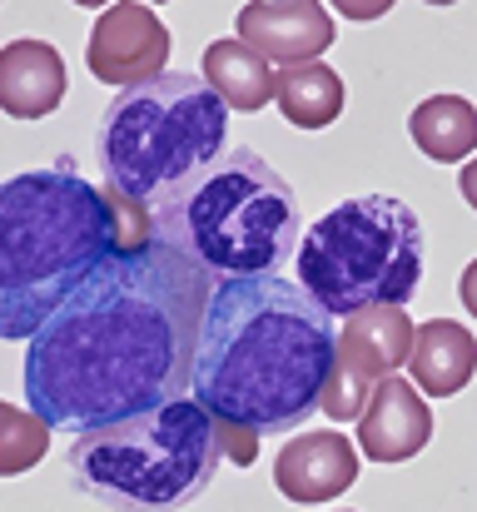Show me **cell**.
<instances>
[{"label": "cell", "instance_id": "8fae6325", "mask_svg": "<svg viewBox=\"0 0 477 512\" xmlns=\"http://www.w3.org/2000/svg\"><path fill=\"white\" fill-rule=\"evenodd\" d=\"M428 438H433V408L403 373H388L358 418V453L368 463H408L428 448Z\"/></svg>", "mask_w": 477, "mask_h": 512}, {"label": "cell", "instance_id": "277c9868", "mask_svg": "<svg viewBox=\"0 0 477 512\" xmlns=\"http://www.w3.org/2000/svg\"><path fill=\"white\" fill-rule=\"evenodd\" d=\"M150 224L159 244L209 269L214 284L274 274L304 234L299 194L254 145L224 150L214 165L150 204Z\"/></svg>", "mask_w": 477, "mask_h": 512}, {"label": "cell", "instance_id": "3957f363", "mask_svg": "<svg viewBox=\"0 0 477 512\" xmlns=\"http://www.w3.org/2000/svg\"><path fill=\"white\" fill-rule=\"evenodd\" d=\"M115 254L105 189L70 170L0 184V339L30 343Z\"/></svg>", "mask_w": 477, "mask_h": 512}, {"label": "cell", "instance_id": "52a82bcc", "mask_svg": "<svg viewBox=\"0 0 477 512\" xmlns=\"http://www.w3.org/2000/svg\"><path fill=\"white\" fill-rule=\"evenodd\" d=\"M423 279V224L398 194L333 204L299 244V284L328 314L408 309Z\"/></svg>", "mask_w": 477, "mask_h": 512}, {"label": "cell", "instance_id": "2e32d148", "mask_svg": "<svg viewBox=\"0 0 477 512\" xmlns=\"http://www.w3.org/2000/svg\"><path fill=\"white\" fill-rule=\"evenodd\" d=\"M408 135L433 165H458L477 155V110L463 95H433L408 115Z\"/></svg>", "mask_w": 477, "mask_h": 512}, {"label": "cell", "instance_id": "ba28073f", "mask_svg": "<svg viewBox=\"0 0 477 512\" xmlns=\"http://www.w3.org/2000/svg\"><path fill=\"white\" fill-rule=\"evenodd\" d=\"M413 329L418 324L403 309H368V314L343 319V329H338V358H333V373H328L323 398H318L323 418H333V423L363 418L373 388L408 363Z\"/></svg>", "mask_w": 477, "mask_h": 512}, {"label": "cell", "instance_id": "6da1fadb", "mask_svg": "<svg viewBox=\"0 0 477 512\" xmlns=\"http://www.w3.org/2000/svg\"><path fill=\"white\" fill-rule=\"evenodd\" d=\"M214 274L169 244L110 254L25 348L30 413L90 433L189 398Z\"/></svg>", "mask_w": 477, "mask_h": 512}, {"label": "cell", "instance_id": "e0dca14e", "mask_svg": "<svg viewBox=\"0 0 477 512\" xmlns=\"http://www.w3.org/2000/svg\"><path fill=\"white\" fill-rule=\"evenodd\" d=\"M274 100H279V115L299 130H323L343 115V80L338 70H328L323 60L314 65H299V70H279L274 80Z\"/></svg>", "mask_w": 477, "mask_h": 512}, {"label": "cell", "instance_id": "9a60e30c", "mask_svg": "<svg viewBox=\"0 0 477 512\" xmlns=\"http://www.w3.org/2000/svg\"><path fill=\"white\" fill-rule=\"evenodd\" d=\"M199 75H204L209 90H214L229 110H239V115L264 110V105L274 100V80H279L274 65H269L264 55H254L244 40H214V45L204 50Z\"/></svg>", "mask_w": 477, "mask_h": 512}, {"label": "cell", "instance_id": "ac0fdd59", "mask_svg": "<svg viewBox=\"0 0 477 512\" xmlns=\"http://www.w3.org/2000/svg\"><path fill=\"white\" fill-rule=\"evenodd\" d=\"M50 448V423L0 398V478L30 473Z\"/></svg>", "mask_w": 477, "mask_h": 512}, {"label": "cell", "instance_id": "7a4b0ae2", "mask_svg": "<svg viewBox=\"0 0 477 512\" xmlns=\"http://www.w3.org/2000/svg\"><path fill=\"white\" fill-rule=\"evenodd\" d=\"M338 358V324L304 284L279 274L219 279L199 324L189 398L214 418L294 433L318 413Z\"/></svg>", "mask_w": 477, "mask_h": 512}, {"label": "cell", "instance_id": "d6986e66", "mask_svg": "<svg viewBox=\"0 0 477 512\" xmlns=\"http://www.w3.org/2000/svg\"><path fill=\"white\" fill-rule=\"evenodd\" d=\"M214 433H219V453H229L239 468H249L259 458V433L244 428V423H229V418H214Z\"/></svg>", "mask_w": 477, "mask_h": 512}, {"label": "cell", "instance_id": "9c48e42d", "mask_svg": "<svg viewBox=\"0 0 477 512\" xmlns=\"http://www.w3.org/2000/svg\"><path fill=\"white\" fill-rule=\"evenodd\" d=\"M90 75L115 85V90H135L145 80L164 75L169 65V30L150 5L140 0H125V5H110L100 10L95 30H90Z\"/></svg>", "mask_w": 477, "mask_h": 512}, {"label": "cell", "instance_id": "5b68a950", "mask_svg": "<svg viewBox=\"0 0 477 512\" xmlns=\"http://www.w3.org/2000/svg\"><path fill=\"white\" fill-rule=\"evenodd\" d=\"M214 413L194 398L75 433L65 468L80 493L110 512H179L219 473Z\"/></svg>", "mask_w": 477, "mask_h": 512}, {"label": "cell", "instance_id": "7c38bea8", "mask_svg": "<svg viewBox=\"0 0 477 512\" xmlns=\"http://www.w3.org/2000/svg\"><path fill=\"white\" fill-rule=\"evenodd\" d=\"M353 483H358V448L348 443V433H299L279 448L274 488L299 508L333 503Z\"/></svg>", "mask_w": 477, "mask_h": 512}, {"label": "cell", "instance_id": "5bb4252c", "mask_svg": "<svg viewBox=\"0 0 477 512\" xmlns=\"http://www.w3.org/2000/svg\"><path fill=\"white\" fill-rule=\"evenodd\" d=\"M408 373L418 393L433 398H453L473 383L477 373V339L453 324V319H428L413 329V353H408Z\"/></svg>", "mask_w": 477, "mask_h": 512}, {"label": "cell", "instance_id": "44dd1931", "mask_svg": "<svg viewBox=\"0 0 477 512\" xmlns=\"http://www.w3.org/2000/svg\"><path fill=\"white\" fill-rule=\"evenodd\" d=\"M458 189H463V199H468V204L477 209V155L468 160V165H463V174H458Z\"/></svg>", "mask_w": 477, "mask_h": 512}, {"label": "cell", "instance_id": "30bf717a", "mask_svg": "<svg viewBox=\"0 0 477 512\" xmlns=\"http://www.w3.org/2000/svg\"><path fill=\"white\" fill-rule=\"evenodd\" d=\"M234 40H244L279 70H299L333 45V15L318 0H254L239 10Z\"/></svg>", "mask_w": 477, "mask_h": 512}, {"label": "cell", "instance_id": "8992f818", "mask_svg": "<svg viewBox=\"0 0 477 512\" xmlns=\"http://www.w3.org/2000/svg\"><path fill=\"white\" fill-rule=\"evenodd\" d=\"M229 140V105L194 70H164L120 90L95 130V160L105 189L159 204L184 179L214 165Z\"/></svg>", "mask_w": 477, "mask_h": 512}, {"label": "cell", "instance_id": "4fadbf2b", "mask_svg": "<svg viewBox=\"0 0 477 512\" xmlns=\"http://www.w3.org/2000/svg\"><path fill=\"white\" fill-rule=\"evenodd\" d=\"M65 100V60L50 40L0 45V115L45 120Z\"/></svg>", "mask_w": 477, "mask_h": 512}, {"label": "cell", "instance_id": "ffe728a7", "mask_svg": "<svg viewBox=\"0 0 477 512\" xmlns=\"http://www.w3.org/2000/svg\"><path fill=\"white\" fill-rule=\"evenodd\" d=\"M458 294H463V309L477 319V259L463 269V284H458Z\"/></svg>", "mask_w": 477, "mask_h": 512}]
</instances>
